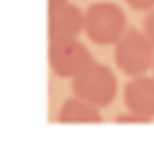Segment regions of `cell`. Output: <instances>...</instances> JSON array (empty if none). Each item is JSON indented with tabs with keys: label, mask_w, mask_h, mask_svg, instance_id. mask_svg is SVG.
<instances>
[{
	"label": "cell",
	"mask_w": 154,
	"mask_h": 147,
	"mask_svg": "<svg viewBox=\"0 0 154 147\" xmlns=\"http://www.w3.org/2000/svg\"><path fill=\"white\" fill-rule=\"evenodd\" d=\"M116 65L120 72L135 77V75H144L149 67H154V46L149 41V36L144 34V29H125L123 36L116 41V51H113Z\"/></svg>",
	"instance_id": "1"
},
{
	"label": "cell",
	"mask_w": 154,
	"mask_h": 147,
	"mask_svg": "<svg viewBox=\"0 0 154 147\" xmlns=\"http://www.w3.org/2000/svg\"><path fill=\"white\" fill-rule=\"evenodd\" d=\"M128 29L125 12L113 2H94L84 12V34L99 46L116 43Z\"/></svg>",
	"instance_id": "2"
},
{
	"label": "cell",
	"mask_w": 154,
	"mask_h": 147,
	"mask_svg": "<svg viewBox=\"0 0 154 147\" xmlns=\"http://www.w3.org/2000/svg\"><path fill=\"white\" fill-rule=\"evenodd\" d=\"M48 65L58 77H77L89 65H94V58L89 48L77 41V36L67 39H51L48 43Z\"/></svg>",
	"instance_id": "3"
},
{
	"label": "cell",
	"mask_w": 154,
	"mask_h": 147,
	"mask_svg": "<svg viewBox=\"0 0 154 147\" xmlns=\"http://www.w3.org/2000/svg\"><path fill=\"white\" fill-rule=\"evenodd\" d=\"M116 89H118V84H116L113 70L108 65H101V63H94L84 72L72 77V94L96 104L99 108L108 106L116 99Z\"/></svg>",
	"instance_id": "4"
},
{
	"label": "cell",
	"mask_w": 154,
	"mask_h": 147,
	"mask_svg": "<svg viewBox=\"0 0 154 147\" xmlns=\"http://www.w3.org/2000/svg\"><path fill=\"white\" fill-rule=\"evenodd\" d=\"M84 31V12L70 2L48 10V39L79 36Z\"/></svg>",
	"instance_id": "5"
},
{
	"label": "cell",
	"mask_w": 154,
	"mask_h": 147,
	"mask_svg": "<svg viewBox=\"0 0 154 147\" xmlns=\"http://www.w3.org/2000/svg\"><path fill=\"white\" fill-rule=\"evenodd\" d=\"M123 104L128 111L152 118L154 116V80L144 75H135L123 87Z\"/></svg>",
	"instance_id": "6"
},
{
	"label": "cell",
	"mask_w": 154,
	"mask_h": 147,
	"mask_svg": "<svg viewBox=\"0 0 154 147\" xmlns=\"http://www.w3.org/2000/svg\"><path fill=\"white\" fill-rule=\"evenodd\" d=\"M58 120L60 123H101V113H99L96 104L72 96V99L63 101V106L58 111Z\"/></svg>",
	"instance_id": "7"
},
{
	"label": "cell",
	"mask_w": 154,
	"mask_h": 147,
	"mask_svg": "<svg viewBox=\"0 0 154 147\" xmlns=\"http://www.w3.org/2000/svg\"><path fill=\"white\" fill-rule=\"evenodd\" d=\"M152 118L149 116H142V113H135V111H128V113H118L116 116V123H149Z\"/></svg>",
	"instance_id": "8"
},
{
	"label": "cell",
	"mask_w": 154,
	"mask_h": 147,
	"mask_svg": "<svg viewBox=\"0 0 154 147\" xmlns=\"http://www.w3.org/2000/svg\"><path fill=\"white\" fill-rule=\"evenodd\" d=\"M142 29H144V34L149 36V41H152V46H154V10H147L144 22H142Z\"/></svg>",
	"instance_id": "9"
},
{
	"label": "cell",
	"mask_w": 154,
	"mask_h": 147,
	"mask_svg": "<svg viewBox=\"0 0 154 147\" xmlns=\"http://www.w3.org/2000/svg\"><path fill=\"white\" fill-rule=\"evenodd\" d=\"M132 10H142V12H147V10H154V0H125Z\"/></svg>",
	"instance_id": "10"
},
{
	"label": "cell",
	"mask_w": 154,
	"mask_h": 147,
	"mask_svg": "<svg viewBox=\"0 0 154 147\" xmlns=\"http://www.w3.org/2000/svg\"><path fill=\"white\" fill-rule=\"evenodd\" d=\"M67 0H48V10H53V7H60V5H65Z\"/></svg>",
	"instance_id": "11"
}]
</instances>
